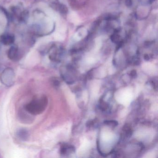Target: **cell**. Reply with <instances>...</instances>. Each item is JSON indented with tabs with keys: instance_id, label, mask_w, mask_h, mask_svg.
Returning <instances> with one entry per match:
<instances>
[{
	"instance_id": "obj_14",
	"label": "cell",
	"mask_w": 158,
	"mask_h": 158,
	"mask_svg": "<svg viewBox=\"0 0 158 158\" xmlns=\"http://www.w3.org/2000/svg\"><path fill=\"white\" fill-rule=\"evenodd\" d=\"M126 5L127 7H131L133 5V1L132 0H125Z\"/></svg>"
},
{
	"instance_id": "obj_10",
	"label": "cell",
	"mask_w": 158,
	"mask_h": 158,
	"mask_svg": "<svg viewBox=\"0 0 158 158\" xmlns=\"http://www.w3.org/2000/svg\"><path fill=\"white\" fill-rule=\"evenodd\" d=\"M124 135L127 138H129L132 135V130L131 127L128 124H125L123 127Z\"/></svg>"
},
{
	"instance_id": "obj_6",
	"label": "cell",
	"mask_w": 158,
	"mask_h": 158,
	"mask_svg": "<svg viewBox=\"0 0 158 158\" xmlns=\"http://www.w3.org/2000/svg\"><path fill=\"white\" fill-rule=\"evenodd\" d=\"M75 151V148L73 146L68 144H63L61 146L60 153L61 155H66L74 152Z\"/></svg>"
},
{
	"instance_id": "obj_7",
	"label": "cell",
	"mask_w": 158,
	"mask_h": 158,
	"mask_svg": "<svg viewBox=\"0 0 158 158\" xmlns=\"http://www.w3.org/2000/svg\"><path fill=\"white\" fill-rule=\"evenodd\" d=\"M19 55V49L18 47L15 46H13L9 49L8 52V57L12 60H15L17 59Z\"/></svg>"
},
{
	"instance_id": "obj_15",
	"label": "cell",
	"mask_w": 158,
	"mask_h": 158,
	"mask_svg": "<svg viewBox=\"0 0 158 158\" xmlns=\"http://www.w3.org/2000/svg\"><path fill=\"white\" fill-rule=\"evenodd\" d=\"M130 76L132 77H135L137 76L136 71H135V70H133V71H131V73H130Z\"/></svg>"
},
{
	"instance_id": "obj_11",
	"label": "cell",
	"mask_w": 158,
	"mask_h": 158,
	"mask_svg": "<svg viewBox=\"0 0 158 158\" xmlns=\"http://www.w3.org/2000/svg\"><path fill=\"white\" fill-rule=\"evenodd\" d=\"M99 107L100 109L103 111H106L110 109L109 104L104 101L103 99H101L100 100Z\"/></svg>"
},
{
	"instance_id": "obj_2",
	"label": "cell",
	"mask_w": 158,
	"mask_h": 158,
	"mask_svg": "<svg viewBox=\"0 0 158 158\" xmlns=\"http://www.w3.org/2000/svg\"><path fill=\"white\" fill-rule=\"evenodd\" d=\"M15 75L12 68L8 67L4 69L0 75V81L4 85L11 87L15 82Z\"/></svg>"
},
{
	"instance_id": "obj_3",
	"label": "cell",
	"mask_w": 158,
	"mask_h": 158,
	"mask_svg": "<svg viewBox=\"0 0 158 158\" xmlns=\"http://www.w3.org/2000/svg\"><path fill=\"white\" fill-rule=\"evenodd\" d=\"M76 71L71 65H67L61 69L60 74L62 78L66 83L69 85L73 84L75 81Z\"/></svg>"
},
{
	"instance_id": "obj_1",
	"label": "cell",
	"mask_w": 158,
	"mask_h": 158,
	"mask_svg": "<svg viewBox=\"0 0 158 158\" xmlns=\"http://www.w3.org/2000/svg\"><path fill=\"white\" fill-rule=\"evenodd\" d=\"M48 98L46 96H40L31 101L25 106V110L33 115L41 114L46 110L48 105Z\"/></svg>"
},
{
	"instance_id": "obj_4",
	"label": "cell",
	"mask_w": 158,
	"mask_h": 158,
	"mask_svg": "<svg viewBox=\"0 0 158 158\" xmlns=\"http://www.w3.org/2000/svg\"><path fill=\"white\" fill-rule=\"evenodd\" d=\"M48 53L49 58L51 60L58 62L61 60L64 53V50L62 47H58L56 45H53L50 48L48 51Z\"/></svg>"
},
{
	"instance_id": "obj_9",
	"label": "cell",
	"mask_w": 158,
	"mask_h": 158,
	"mask_svg": "<svg viewBox=\"0 0 158 158\" xmlns=\"http://www.w3.org/2000/svg\"><path fill=\"white\" fill-rule=\"evenodd\" d=\"M17 137L23 141H27L29 137L28 131L24 128L19 129L16 133Z\"/></svg>"
},
{
	"instance_id": "obj_8",
	"label": "cell",
	"mask_w": 158,
	"mask_h": 158,
	"mask_svg": "<svg viewBox=\"0 0 158 158\" xmlns=\"http://www.w3.org/2000/svg\"><path fill=\"white\" fill-rule=\"evenodd\" d=\"M52 5L54 9L59 11L62 14L65 15L68 13V10L67 7L62 3L59 2H53L52 3Z\"/></svg>"
},
{
	"instance_id": "obj_16",
	"label": "cell",
	"mask_w": 158,
	"mask_h": 158,
	"mask_svg": "<svg viewBox=\"0 0 158 158\" xmlns=\"http://www.w3.org/2000/svg\"><path fill=\"white\" fill-rule=\"evenodd\" d=\"M144 59H145V60H148L150 59V57L148 54H145L144 55Z\"/></svg>"
},
{
	"instance_id": "obj_13",
	"label": "cell",
	"mask_w": 158,
	"mask_h": 158,
	"mask_svg": "<svg viewBox=\"0 0 158 158\" xmlns=\"http://www.w3.org/2000/svg\"><path fill=\"white\" fill-rule=\"evenodd\" d=\"M52 84L55 87H59L60 85V80L56 77L52 78L51 80Z\"/></svg>"
},
{
	"instance_id": "obj_12",
	"label": "cell",
	"mask_w": 158,
	"mask_h": 158,
	"mask_svg": "<svg viewBox=\"0 0 158 158\" xmlns=\"http://www.w3.org/2000/svg\"><path fill=\"white\" fill-rule=\"evenodd\" d=\"M104 124L108 126L111 127H115L118 126V123L114 120H106L104 122Z\"/></svg>"
},
{
	"instance_id": "obj_5",
	"label": "cell",
	"mask_w": 158,
	"mask_h": 158,
	"mask_svg": "<svg viewBox=\"0 0 158 158\" xmlns=\"http://www.w3.org/2000/svg\"><path fill=\"white\" fill-rule=\"evenodd\" d=\"M15 41V37L12 34H4L0 36V42L5 46L13 45Z\"/></svg>"
}]
</instances>
